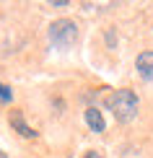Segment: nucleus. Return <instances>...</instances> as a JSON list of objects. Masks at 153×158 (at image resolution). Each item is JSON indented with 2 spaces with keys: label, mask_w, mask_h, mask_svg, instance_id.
<instances>
[{
  "label": "nucleus",
  "mask_w": 153,
  "mask_h": 158,
  "mask_svg": "<svg viewBox=\"0 0 153 158\" xmlns=\"http://www.w3.org/2000/svg\"><path fill=\"white\" fill-rule=\"evenodd\" d=\"M0 158H8V156H5V153H3V150H0Z\"/></svg>",
  "instance_id": "8"
},
{
  "label": "nucleus",
  "mask_w": 153,
  "mask_h": 158,
  "mask_svg": "<svg viewBox=\"0 0 153 158\" xmlns=\"http://www.w3.org/2000/svg\"><path fill=\"white\" fill-rule=\"evenodd\" d=\"M75 39H78V26H75V21H70V18H57V21H52V26H49V42L55 44L57 49L73 47Z\"/></svg>",
  "instance_id": "2"
},
{
  "label": "nucleus",
  "mask_w": 153,
  "mask_h": 158,
  "mask_svg": "<svg viewBox=\"0 0 153 158\" xmlns=\"http://www.w3.org/2000/svg\"><path fill=\"white\" fill-rule=\"evenodd\" d=\"M11 101H13V91L0 83V104H11Z\"/></svg>",
  "instance_id": "6"
},
{
  "label": "nucleus",
  "mask_w": 153,
  "mask_h": 158,
  "mask_svg": "<svg viewBox=\"0 0 153 158\" xmlns=\"http://www.w3.org/2000/svg\"><path fill=\"white\" fill-rule=\"evenodd\" d=\"M83 158H104V156H101V153H96V150H88Z\"/></svg>",
  "instance_id": "7"
},
{
  "label": "nucleus",
  "mask_w": 153,
  "mask_h": 158,
  "mask_svg": "<svg viewBox=\"0 0 153 158\" xmlns=\"http://www.w3.org/2000/svg\"><path fill=\"white\" fill-rule=\"evenodd\" d=\"M86 124H88L94 132H104V127H106L104 114H101L96 106H88V109H86Z\"/></svg>",
  "instance_id": "5"
},
{
  "label": "nucleus",
  "mask_w": 153,
  "mask_h": 158,
  "mask_svg": "<svg viewBox=\"0 0 153 158\" xmlns=\"http://www.w3.org/2000/svg\"><path fill=\"white\" fill-rule=\"evenodd\" d=\"M104 104H106V109L117 117V122H132V119H135V114H138V106H140L135 91H130V88L112 91V94L106 96Z\"/></svg>",
  "instance_id": "1"
},
{
  "label": "nucleus",
  "mask_w": 153,
  "mask_h": 158,
  "mask_svg": "<svg viewBox=\"0 0 153 158\" xmlns=\"http://www.w3.org/2000/svg\"><path fill=\"white\" fill-rule=\"evenodd\" d=\"M135 68L145 81H153V52H140L135 60Z\"/></svg>",
  "instance_id": "3"
},
{
  "label": "nucleus",
  "mask_w": 153,
  "mask_h": 158,
  "mask_svg": "<svg viewBox=\"0 0 153 158\" xmlns=\"http://www.w3.org/2000/svg\"><path fill=\"white\" fill-rule=\"evenodd\" d=\"M11 124H13V130H16L21 137H36V130H34V127H29V124L23 122V114H21L18 109H16V111H11Z\"/></svg>",
  "instance_id": "4"
}]
</instances>
